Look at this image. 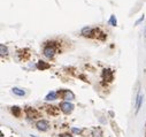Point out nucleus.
<instances>
[{
	"mask_svg": "<svg viewBox=\"0 0 146 137\" xmlns=\"http://www.w3.org/2000/svg\"><path fill=\"white\" fill-rule=\"evenodd\" d=\"M60 110L64 114H69V113H71L72 110H74V105L70 104L69 101H63V102H61V104H60Z\"/></svg>",
	"mask_w": 146,
	"mask_h": 137,
	"instance_id": "1",
	"label": "nucleus"
},
{
	"mask_svg": "<svg viewBox=\"0 0 146 137\" xmlns=\"http://www.w3.org/2000/svg\"><path fill=\"white\" fill-rule=\"evenodd\" d=\"M58 94L61 96L63 99H67V100H72L75 98V94L72 93L71 91L69 90H61V91H58Z\"/></svg>",
	"mask_w": 146,
	"mask_h": 137,
	"instance_id": "2",
	"label": "nucleus"
},
{
	"mask_svg": "<svg viewBox=\"0 0 146 137\" xmlns=\"http://www.w3.org/2000/svg\"><path fill=\"white\" fill-rule=\"evenodd\" d=\"M100 32L99 29H92V28H85L82 30V33L83 36H88V37H93V36H97V33Z\"/></svg>",
	"mask_w": 146,
	"mask_h": 137,
	"instance_id": "3",
	"label": "nucleus"
},
{
	"mask_svg": "<svg viewBox=\"0 0 146 137\" xmlns=\"http://www.w3.org/2000/svg\"><path fill=\"white\" fill-rule=\"evenodd\" d=\"M54 53H55V47H54V45H47V46L44 49V54H45V57H47V58H52V57L54 55Z\"/></svg>",
	"mask_w": 146,
	"mask_h": 137,
	"instance_id": "4",
	"label": "nucleus"
},
{
	"mask_svg": "<svg viewBox=\"0 0 146 137\" xmlns=\"http://www.w3.org/2000/svg\"><path fill=\"white\" fill-rule=\"evenodd\" d=\"M102 78L105 81H107V82H111L113 80V73H112V70L111 69H105L102 72Z\"/></svg>",
	"mask_w": 146,
	"mask_h": 137,
	"instance_id": "5",
	"label": "nucleus"
},
{
	"mask_svg": "<svg viewBox=\"0 0 146 137\" xmlns=\"http://www.w3.org/2000/svg\"><path fill=\"white\" fill-rule=\"evenodd\" d=\"M48 122L45 121V120H42V121H38L37 122V129L38 130H42V131H45L48 129Z\"/></svg>",
	"mask_w": 146,
	"mask_h": 137,
	"instance_id": "6",
	"label": "nucleus"
},
{
	"mask_svg": "<svg viewBox=\"0 0 146 137\" xmlns=\"http://www.w3.org/2000/svg\"><path fill=\"white\" fill-rule=\"evenodd\" d=\"M37 68H38V69L44 70V69H47V68H50V65H48V63H45L44 61H38Z\"/></svg>",
	"mask_w": 146,
	"mask_h": 137,
	"instance_id": "7",
	"label": "nucleus"
},
{
	"mask_svg": "<svg viewBox=\"0 0 146 137\" xmlns=\"http://www.w3.org/2000/svg\"><path fill=\"white\" fill-rule=\"evenodd\" d=\"M13 93L16 94V96H24L25 94V91L22 90V89H19V88H13Z\"/></svg>",
	"mask_w": 146,
	"mask_h": 137,
	"instance_id": "8",
	"label": "nucleus"
},
{
	"mask_svg": "<svg viewBox=\"0 0 146 137\" xmlns=\"http://www.w3.org/2000/svg\"><path fill=\"white\" fill-rule=\"evenodd\" d=\"M27 114H28L29 118H36L37 116V112H36L35 110H32V108H28L27 110Z\"/></svg>",
	"mask_w": 146,
	"mask_h": 137,
	"instance_id": "9",
	"label": "nucleus"
},
{
	"mask_svg": "<svg viewBox=\"0 0 146 137\" xmlns=\"http://www.w3.org/2000/svg\"><path fill=\"white\" fill-rule=\"evenodd\" d=\"M56 96H58V92L52 91V92H50V93L46 96V100H54V99L56 98Z\"/></svg>",
	"mask_w": 146,
	"mask_h": 137,
	"instance_id": "10",
	"label": "nucleus"
},
{
	"mask_svg": "<svg viewBox=\"0 0 146 137\" xmlns=\"http://www.w3.org/2000/svg\"><path fill=\"white\" fill-rule=\"evenodd\" d=\"M12 112H13V114H14L15 116H20V115H21V108L17 107V106H13V107H12Z\"/></svg>",
	"mask_w": 146,
	"mask_h": 137,
	"instance_id": "11",
	"label": "nucleus"
},
{
	"mask_svg": "<svg viewBox=\"0 0 146 137\" xmlns=\"http://www.w3.org/2000/svg\"><path fill=\"white\" fill-rule=\"evenodd\" d=\"M140 104H141V94L139 93L138 94V97H137V104H136V113L139 111V108H140Z\"/></svg>",
	"mask_w": 146,
	"mask_h": 137,
	"instance_id": "12",
	"label": "nucleus"
},
{
	"mask_svg": "<svg viewBox=\"0 0 146 137\" xmlns=\"http://www.w3.org/2000/svg\"><path fill=\"white\" fill-rule=\"evenodd\" d=\"M0 49H1V55H3V57L7 54V47H6L4 44H1V45H0Z\"/></svg>",
	"mask_w": 146,
	"mask_h": 137,
	"instance_id": "13",
	"label": "nucleus"
},
{
	"mask_svg": "<svg viewBox=\"0 0 146 137\" xmlns=\"http://www.w3.org/2000/svg\"><path fill=\"white\" fill-rule=\"evenodd\" d=\"M111 23H112V25H116V19H115L114 15L111 16Z\"/></svg>",
	"mask_w": 146,
	"mask_h": 137,
	"instance_id": "14",
	"label": "nucleus"
},
{
	"mask_svg": "<svg viewBox=\"0 0 146 137\" xmlns=\"http://www.w3.org/2000/svg\"><path fill=\"white\" fill-rule=\"evenodd\" d=\"M60 137H72L71 135H69V134H62Z\"/></svg>",
	"mask_w": 146,
	"mask_h": 137,
	"instance_id": "15",
	"label": "nucleus"
},
{
	"mask_svg": "<svg viewBox=\"0 0 146 137\" xmlns=\"http://www.w3.org/2000/svg\"><path fill=\"white\" fill-rule=\"evenodd\" d=\"M72 131H74V132H80V130H78V129H72Z\"/></svg>",
	"mask_w": 146,
	"mask_h": 137,
	"instance_id": "16",
	"label": "nucleus"
},
{
	"mask_svg": "<svg viewBox=\"0 0 146 137\" xmlns=\"http://www.w3.org/2000/svg\"><path fill=\"white\" fill-rule=\"evenodd\" d=\"M31 137H36V136H35V135H31Z\"/></svg>",
	"mask_w": 146,
	"mask_h": 137,
	"instance_id": "17",
	"label": "nucleus"
},
{
	"mask_svg": "<svg viewBox=\"0 0 146 137\" xmlns=\"http://www.w3.org/2000/svg\"><path fill=\"white\" fill-rule=\"evenodd\" d=\"M1 137H4V135H3V134H1Z\"/></svg>",
	"mask_w": 146,
	"mask_h": 137,
	"instance_id": "18",
	"label": "nucleus"
}]
</instances>
